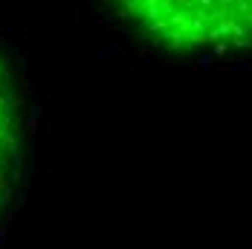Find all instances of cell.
<instances>
[{"label":"cell","mask_w":252,"mask_h":249,"mask_svg":"<svg viewBox=\"0 0 252 249\" xmlns=\"http://www.w3.org/2000/svg\"><path fill=\"white\" fill-rule=\"evenodd\" d=\"M171 50H229L252 41V0H113Z\"/></svg>","instance_id":"cell-1"},{"label":"cell","mask_w":252,"mask_h":249,"mask_svg":"<svg viewBox=\"0 0 252 249\" xmlns=\"http://www.w3.org/2000/svg\"><path fill=\"white\" fill-rule=\"evenodd\" d=\"M18 96L12 73L6 61L0 58V209L12 191V183L18 174Z\"/></svg>","instance_id":"cell-2"}]
</instances>
